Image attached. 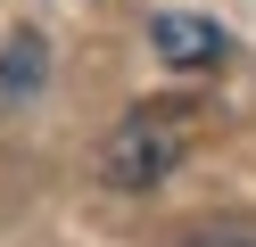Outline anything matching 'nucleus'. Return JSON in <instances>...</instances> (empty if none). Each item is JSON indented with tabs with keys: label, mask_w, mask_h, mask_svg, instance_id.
Masks as SVG:
<instances>
[{
	"label": "nucleus",
	"mask_w": 256,
	"mask_h": 247,
	"mask_svg": "<svg viewBox=\"0 0 256 247\" xmlns=\"http://www.w3.org/2000/svg\"><path fill=\"white\" fill-rule=\"evenodd\" d=\"M182 247H256V239H240V231H198V239H182Z\"/></svg>",
	"instance_id": "obj_4"
},
{
	"label": "nucleus",
	"mask_w": 256,
	"mask_h": 247,
	"mask_svg": "<svg viewBox=\"0 0 256 247\" xmlns=\"http://www.w3.org/2000/svg\"><path fill=\"white\" fill-rule=\"evenodd\" d=\"M157 49L174 66H215L223 58V25H206V16H157Z\"/></svg>",
	"instance_id": "obj_2"
},
{
	"label": "nucleus",
	"mask_w": 256,
	"mask_h": 247,
	"mask_svg": "<svg viewBox=\"0 0 256 247\" xmlns=\"http://www.w3.org/2000/svg\"><path fill=\"white\" fill-rule=\"evenodd\" d=\"M25 82H42V41H34V33L8 41V91H25Z\"/></svg>",
	"instance_id": "obj_3"
},
{
	"label": "nucleus",
	"mask_w": 256,
	"mask_h": 247,
	"mask_svg": "<svg viewBox=\"0 0 256 247\" xmlns=\"http://www.w3.org/2000/svg\"><path fill=\"white\" fill-rule=\"evenodd\" d=\"M182 148H190V115L166 107V99H149V107H132L116 132H108L100 181H108V190H157V181L182 165Z\"/></svg>",
	"instance_id": "obj_1"
}]
</instances>
